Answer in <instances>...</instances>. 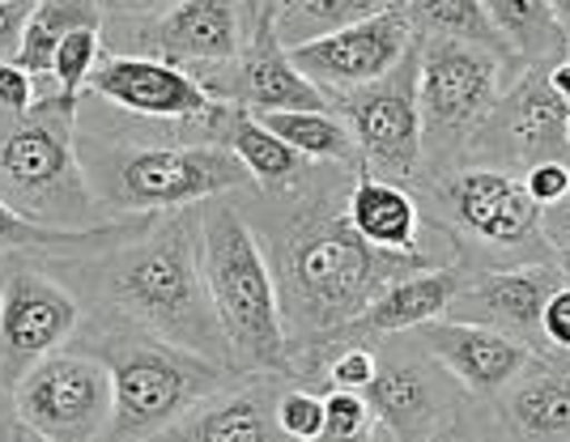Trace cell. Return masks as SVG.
Masks as SVG:
<instances>
[{
    "instance_id": "obj_19",
    "label": "cell",
    "mask_w": 570,
    "mask_h": 442,
    "mask_svg": "<svg viewBox=\"0 0 570 442\" xmlns=\"http://www.w3.org/2000/svg\"><path fill=\"white\" fill-rule=\"evenodd\" d=\"M345 213L354 222V230L380 247V252H401V256H430L434 264H455V247L443 226L430 222L426 205L413 187L380 179L371 170L357 166L354 187Z\"/></svg>"
},
{
    "instance_id": "obj_17",
    "label": "cell",
    "mask_w": 570,
    "mask_h": 442,
    "mask_svg": "<svg viewBox=\"0 0 570 442\" xmlns=\"http://www.w3.org/2000/svg\"><path fill=\"white\" fill-rule=\"evenodd\" d=\"M413 43H417V35H413L409 13L387 9V13H375V18L350 26V30H336V35L311 39L303 47H289V60L298 65V72L333 107L336 98L383 81L413 51Z\"/></svg>"
},
{
    "instance_id": "obj_11",
    "label": "cell",
    "mask_w": 570,
    "mask_h": 442,
    "mask_svg": "<svg viewBox=\"0 0 570 442\" xmlns=\"http://www.w3.org/2000/svg\"><path fill=\"white\" fill-rule=\"evenodd\" d=\"M375 357H380V366L362 396L392 442L439 439L464 413L469 396L455 387L452 374L422 350V341L413 332L380 336Z\"/></svg>"
},
{
    "instance_id": "obj_1",
    "label": "cell",
    "mask_w": 570,
    "mask_h": 442,
    "mask_svg": "<svg viewBox=\"0 0 570 442\" xmlns=\"http://www.w3.org/2000/svg\"><path fill=\"white\" fill-rule=\"evenodd\" d=\"M354 175L350 166L315 163L303 184L285 191H235L277 281L289 379L336 345L387 285L434 268L430 256L380 252L354 230L345 213Z\"/></svg>"
},
{
    "instance_id": "obj_27",
    "label": "cell",
    "mask_w": 570,
    "mask_h": 442,
    "mask_svg": "<svg viewBox=\"0 0 570 442\" xmlns=\"http://www.w3.org/2000/svg\"><path fill=\"white\" fill-rule=\"evenodd\" d=\"M256 119L268 124L307 163H333V166H350V170L362 166L354 132H350V124L336 116V111H268V116H256Z\"/></svg>"
},
{
    "instance_id": "obj_7",
    "label": "cell",
    "mask_w": 570,
    "mask_h": 442,
    "mask_svg": "<svg viewBox=\"0 0 570 442\" xmlns=\"http://www.w3.org/2000/svg\"><path fill=\"white\" fill-rule=\"evenodd\" d=\"M430 222L443 226L464 273L476 268H515V264H553L541 230V209L528 196L523 175L499 166H452L422 184Z\"/></svg>"
},
{
    "instance_id": "obj_32",
    "label": "cell",
    "mask_w": 570,
    "mask_h": 442,
    "mask_svg": "<svg viewBox=\"0 0 570 442\" xmlns=\"http://www.w3.org/2000/svg\"><path fill=\"white\" fill-rule=\"evenodd\" d=\"M277 425L289 442H320V434H324V396L307 383L285 379L282 396H277Z\"/></svg>"
},
{
    "instance_id": "obj_38",
    "label": "cell",
    "mask_w": 570,
    "mask_h": 442,
    "mask_svg": "<svg viewBox=\"0 0 570 442\" xmlns=\"http://www.w3.org/2000/svg\"><path fill=\"white\" fill-rule=\"evenodd\" d=\"M30 13H35V4H30V0H4V4H0V65L18 60Z\"/></svg>"
},
{
    "instance_id": "obj_42",
    "label": "cell",
    "mask_w": 570,
    "mask_h": 442,
    "mask_svg": "<svg viewBox=\"0 0 570 442\" xmlns=\"http://www.w3.org/2000/svg\"><path fill=\"white\" fill-rule=\"evenodd\" d=\"M549 9L558 13V22H562V30H567V39H570V0H549Z\"/></svg>"
},
{
    "instance_id": "obj_4",
    "label": "cell",
    "mask_w": 570,
    "mask_h": 442,
    "mask_svg": "<svg viewBox=\"0 0 570 442\" xmlns=\"http://www.w3.org/2000/svg\"><path fill=\"white\" fill-rule=\"evenodd\" d=\"M72 345L102 357L116 383V409L102 442L163 439L205 400H214L238 379V371L222 362L170 345L163 336H149L141 327H124L95 315H86Z\"/></svg>"
},
{
    "instance_id": "obj_39",
    "label": "cell",
    "mask_w": 570,
    "mask_h": 442,
    "mask_svg": "<svg viewBox=\"0 0 570 442\" xmlns=\"http://www.w3.org/2000/svg\"><path fill=\"white\" fill-rule=\"evenodd\" d=\"M541 230H546V243H549V252H553L558 273L570 281V200L558 205V209L541 213Z\"/></svg>"
},
{
    "instance_id": "obj_8",
    "label": "cell",
    "mask_w": 570,
    "mask_h": 442,
    "mask_svg": "<svg viewBox=\"0 0 570 442\" xmlns=\"http://www.w3.org/2000/svg\"><path fill=\"white\" fill-rule=\"evenodd\" d=\"M422 43V72H417V107H422V163L426 179L464 163L469 145L494 116L507 86L520 77L511 56L490 47L443 43V39H417Z\"/></svg>"
},
{
    "instance_id": "obj_2",
    "label": "cell",
    "mask_w": 570,
    "mask_h": 442,
    "mask_svg": "<svg viewBox=\"0 0 570 442\" xmlns=\"http://www.w3.org/2000/svg\"><path fill=\"white\" fill-rule=\"evenodd\" d=\"M43 268L69 285L86 315L141 327L235 371L200 264V205L145 213L116 243L86 256H51Z\"/></svg>"
},
{
    "instance_id": "obj_41",
    "label": "cell",
    "mask_w": 570,
    "mask_h": 442,
    "mask_svg": "<svg viewBox=\"0 0 570 442\" xmlns=\"http://www.w3.org/2000/svg\"><path fill=\"white\" fill-rule=\"evenodd\" d=\"M549 86H553V90L570 102V56H567V60H558V65L549 69Z\"/></svg>"
},
{
    "instance_id": "obj_26",
    "label": "cell",
    "mask_w": 570,
    "mask_h": 442,
    "mask_svg": "<svg viewBox=\"0 0 570 442\" xmlns=\"http://www.w3.org/2000/svg\"><path fill=\"white\" fill-rule=\"evenodd\" d=\"M404 4L409 0H273V26L285 47H303Z\"/></svg>"
},
{
    "instance_id": "obj_15",
    "label": "cell",
    "mask_w": 570,
    "mask_h": 442,
    "mask_svg": "<svg viewBox=\"0 0 570 442\" xmlns=\"http://www.w3.org/2000/svg\"><path fill=\"white\" fill-rule=\"evenodd\" d=\"M205 90L243 107L252 116H268V111H333L328 98L311 86L289 60V47L277 39L273 26V0H252V35L230 65L209 69L196 77Z\"/></svg>"
},
{
    "instance_id": "obj_24",
    "label": "cell",
    "mask_w": 570,
    "mask_h": 442,
    "mask_svg": "<svg viewBox=\"0 0 570 442\" xmlns=\"http://www.w3.org/2000/svg\"><path fill=\"white\" fill-rule=\"evenodd\" d=\"M520 69H553L570 56V39L549 0H481Z\"/></svg>"
},
{
    "instance_id": "obj_3",
    "label": "cell",
    "mask_w": 570,
    "mask_h": 442,
    "mask_svg": "<svg viewBox=\"0 0 570 442\" xmlns=\"http://www.w3.org/2000/svg\"><path fill=\"white\" fill-rule=\"evenodd\" d=\"M77 163L107 217L196 209L256 187L222 128L137 119L124 111H116L111 124L86 102H77Z\"/></svg>"
},
{
    "instance_id": "obj_45",
    "label": "cell",
    "mask_w": 570,
    "mask_h": 442,
    "mask_svg": "<svg viewBox=\"0 0 570 442\" xmlns=\"http://www.w3.org/2000/svg\"><path fill=\"white\" fill-rule=\"evenodd\" d=\"M0 4H4V0H0ZM30 4H39V0H30Z\"/></svg>"
},
{
    "instance_id": "obj_23",
    "label": "cell",
    "mask_w": 570,
    "mask_h": 442,
    "mask_svg": "<svg viewBox=\"0 0 570 442\" xmlns=\"http://www.w3.org/2000/svg\"><path fill=\"white\" fill-rule=\"evenodd\" d=\"M464 277L469 273L460 264H434V268H422V273H409L396 285H387L380 298L350 324V332L341 341H380V336H401V332H413V327L430 324V320H443L452 298L460 294V285H464Z\"/></svg>"
},
{
    "instance_id": "obj_31",
    "label": "cell",
    "mask_w": 570,
    "mask_h": 442,
    "mask_svg": "<svg viewBox=\"0 0 570 442\" xmlns=\"http://www.w3.org/2000/svg\"><path fill=\"white\" fill-rule=\"evenodd\" d=\"M102 26H86V30H72L65 43L56 47V60H51V77H56V86L65 94V102H81V94L90 86V72L98 69V60H102Z\"/></svg>"
},
{
    "instance_id": "obj_6",
    "label": "cell",
    "mask_w": 570,
    "mask_h": 442,
    "mask_svg": "<svg viewBox=\"0 0 570 442\" xmlns=\"http://www.w3.org/2000/svg\"><path fill=\"white\" fill-rule=\"evenodd\" d=\"M0 200L48 230H98L116 217L98 209L77 163V107L43 98L26 116L0 111Z\"/></svg>"
},
{
    "instance_id": "obj_35",
    "label": "cell",
    "mask_w": 570,
    "mask_h": 442,
    "mask_svg": "<svg viewBox=\"0 0 570 442\" xmlns=\"http://www.w3.org/2000/svg\"><path fill=\"white\" fill-rule=\"evenodd\" d=\"M430 442H507V439H502L494 409L469 400V404H464V413H460V418H455L439 439H430Z\"/></svg>"
},
{
    "instance_id": "obj_40",
    "label": "cell",
    "mask_w": 570,
    "mask_h": 442,
    "mask_svg": "<svg viewBox=\"0 0 570 442\" xmlns=\"http://www.w3.org/2000/svg\"><path fill=\"white\" fill-rule=\"evenodd\" d=\"M13 430H18V418H13V392L0 383V442H9Z\"/></svg>"
},
{
    "instance_id": "obj_14",
    "label": "cell",
    "mask_w": 570,
    "mask_h": 442,
    "mask_svg": "<svg viewBox=\"0 0 570 442\" xmlns=\"http://www.w3.org/2000/svg\"><path fill=\"white\" fill-rule=\"evenodd\" d=\"M86 94L102 98L124 116L167 119V124H205V128H230L235 107L205 90L188 69L154 60V56H124L102 51L98 69L90 72Z\"/></svg>"
},
{
    "instance_id": "obj_29",
    "label": "cell",
    "mask_w": 570,
    "mask_h": 442,
    "mask_svg": "<svg viewBox=\"0 0 570 442\" xmlns=\"http://www.w3.org/2000/svg\"><path fill=\"white\" fill-rule=\"evenodd\" d=\"M404 13H409L417 39L473 43V47H490V51H499V56H511L481 0H409ZM511 60H515V56H511Z\"/></svg>"
},
{
    "instance_id": "obj_21",
    "label": "cell",
    "mask_w": 570,
    "mask_h": 442,
    "mask_svg": "<svg viewBox=\"0 0 570 442\" xmlns=\"http://www.w3.org/2000/svg\"><path fill=\"white\" fill-rule=\"evenodd\" d=\"M289 374H238L170 434L154 442H289L277 425V396Z\"/></svg>"
},
{
    "instance_id": "obj_22",
    "label": "cell",
    "mask_w": 570,
    "mask_h": 442,
    "mask_svg": "<svg viewBox=\"0 0 570 442\" xmlns=\"http://www.w3.org/2000/svg\"><path fill=\"white\" fill-rule=\"evenodd\" d=\"M507 442H570V353H541L490 400Z\"/></svg>"
},
{
    "instance_id": "obj_25",
    "label": "cell",
    "mask_w": 570,
    "mask_h": 442,
    "mask_svg": "<svg viewBox=\"0 0 570 442\" xmlns=\"http://www.w3.org/2000/svg\"><path fill=\"white\" fill-rule=\"evenodd\" d=\"M226 145L235 149L238 163L247 166L256 191H285V187L303 184L307 170L315 166L303 154H294L268 124H261V119L252 116V111H243V107H235V116H230Z\"/></svg>"
},
{
    "instance_id": "obj_43",
    "label": "cell",
    "mask_w": 570,
    "mask_h": 442,
    "mask_svg": "<svg viewBox=\"0 0 570 442\" xmlns=\"http://www.w3.org/2000/svg\"><path fill=\"white\" fill-rule=\"evenodd\" d=\"M9 442H48V439H39V434H30V430H22V425H18V430L9 434Z\"/></svg>"
},
{
    "instance_id": "obj_36",
    "label": "cell",
    "mask_w": 570,
    "mask_h": 442,
    "mask_svg": "<svg viewBox=\"0 0 570 442\" xmlns=\"http://www.w3.org/2000/svg\"><path fill=\"white\" fill-rule=\"evenodd\" d=\"M35 102H39L35 72H26L18 60L0 65V111H4V116H26Z\"/></svg>"
},
{
    "instance_id": "obj_9",
    "label": "cell",
    "mask_w": 570,
    "mask_h": 442,
    "mask_svg": "<svg viewBox=\"0 0 570 442\" xmlns=\"http://www.w3.org/2000/svg\"><path fill=\"white\" fill-rule=\"evenodd\" d=\"M116 409L107 362L86 350H60L22 374L13 387V418L48 442H102Z\"/></svg>"
},
{
    "instance_id": "obj_37",
    "label": "cell",
    "mask_w": 570,
    "mask_h": 442,
    "mask_svg": "<svg viewBox=\"0 0 570 442\" xmlns=\"http://www.w3.org/2000/svg\"><path fill=\"white\" fill-rule=\"evenodd\" d=\"M541 341L546 353H570V281L553 289V298L541 311Z\"/></svg>"
},
{
    "instance_id": "obj_28",
    "label": "cell",
    "mask_w": 570,
    "mask_h": 442,
    "mask_svg": "<svg viewBox=\"0 0 570 442\" xmlns=\"http://www.w3.org/2000/svg\"><path fill=\"white\" fill-rule=\"evenodd\" d=\"M137 217H116L98 230H48L39 222H26L22 213H13L4 200H0V256H86V252H98L107 243H116L119 234L128 230Z\"/></svg>"
},
{
    "instance_id": "obj_10",
    "label": "cell",
    "mask_w": 570,
    "mask_h": 442,
    "mask_svg": "<svg viewBox=\"0 0 570 442\" xmlns=\"http://www.w3.org/2000/svg\"><path fill=\"white\" fill-rule=\"evenodd\" d=\"M417 72H422V43H413V51L383 81L362 86V90L333 102V111L350 124V132L357 140L362 170L404 187L426 184Z\"/></svg>"
},
{
    "instance_id": "obj_44",
    "label": "cell",
    "mask_w": 570,
    "mask_h": 442,
    "mask_svg": "<svg viewBox=\"0 0 570 442\" xmlns=\"http://www.w3.org/2000/svg\"><path fill=\"white\" fill-rule=\"evenodd\" d=\"M567 145H570V119H567Z\"/></svg>"
},
{
    "instance_id": "obj_30",
    "label": "cell",
    "mask_w": 570,
    "mask_h": 442,
    "mask_svg": "<svg viewBox=\"0 0 570 442\" xmlns=\"http://www.w3.org/2000/svg\"><path fill=\"white\" fill-rule=\"evenodd\" d=\"M86 26H102V13H98L95 0H39L30 22H26L18 65L26 72H35V77H48L56 47L65 43L72 30H86Z\"/></svg>"
},
{
    "instance_id": "obj_33",
    "label": "cell",
    "mask_w": 570,
    "mask_h": 442,
    "mask_svg": "<svg viewBox=\"0 0 570 442\" xmlns=\"http://www.w3.org/2000/svg\"><path fill=\"white\" fill-rule=\"evenodd\" d=\"M98 13H102V35L107 39H119L137 26H149L154 18H163L170 4L179 0H95Z\"/></svg>"
},
{
    "instance_id": "obj_13",
    "label": "cell",
    "mask_w": 570,
    "mask_h": 442,
    "mask_svg": "<svg viewBox=\"0 0 570 442\" xmlns=\"http://www.w3.org/2000/svg\"><path fill=\"white\" fill-rule=\"evenodd\" d=\"M567 119L570 102L549 86V69H520V77L499 98L494 116L469 145L464 163L499 166L511 175H523L541 163H570Z\"/></svg>"
},
{
    "instance_id": "obj_5",
    "label": "cell",
    "mask_w": 570,
    "mask_h": 442,
    "mask_svg": "<svg viewBox=\"0 0 570 442\" xmlns=\"http://www.w3.org/2000/svg\"><path fill=\"white\" fill-rule=\"evenodd\" d=\"M200 264L238 374H289L277 281L235 196L200 205Z\"/></svg>"
},
{
    "instance_id": "obj_34",
    "label": "cell",
    "mask_w": 570,
    "mask_h": 442,
    "mask_svg": "<svg viewBox=\"0 0 570 442\" xmlns=\"http://www.w3.org/2000/svg\"><path fill=\"white\" fill-rule=\"evenodd\" d=\"M523 187L537 200V209H558L570 200V163H541L523 170Z\"/></svg>"
},
{
    "instance_id": "obj_12",
    "label": "cell",
    "mask_w": 570,
    "mask_h": 442,
    "mask_svg": "<svg viewBox=\"0 0 570 442\" xmlns=\"http://www.w3.org/2000/svg\"><path fill=\"white\" fill-rule=\"evenodd\" d=\"M86 324V306L43 264L0 268V383L13 392L30 366L69 350Z\"/></svg>"
},
{
    "instance_id": "obj_20",
    "label": "cell",
    "mask_w": 570,
    "mask_h": 442,
    "mask_svg": "<svg viewBox=\"0 0 570 442\" xmlns=\"http://www.w3.org/2000/svg\"><path fill=\"white\" fill-rule=\"evenodd\" d=\"M413 336L452 374L455 387L476 404H490L532 357H541L532 345H523L499 327L460 324V320H430V324L413 327Z\"/></svg>"
},
{
    "instance_id": "obj_16",
    "label": "cell",
    "mask_w": 570,
    "mask_h": 442,
    "mask_svg": "<svg viewBox=\"0 0 570 442\" xmlns=\"http://www.w3.org/2000/svg\"><path fill=\"white\" fill-rule=\"evenodd\" d=\"M252 35V0H179L163 18L111 39L107 51L154 56L191 77L230 65Z\"/></svg>"
},
{
    "instance_id": "obj_18",
    "label": "cell",
    "mask_w": 570,
    "mask_h": 442,
    "mask_svg": "<svg viewBox=\"0 0 570 442\" xmlns=\"http://www.w3.org/2000/svg\"><path fill=\"white\" fill-rule=\"evenodd\" d=\"M558 264H515V268H476L464 277L460 294L452 298L443 320L460 324H485L515 336L537 353H546L541 341V311L562 285Z\"/></svg>"
}]
</instances>
